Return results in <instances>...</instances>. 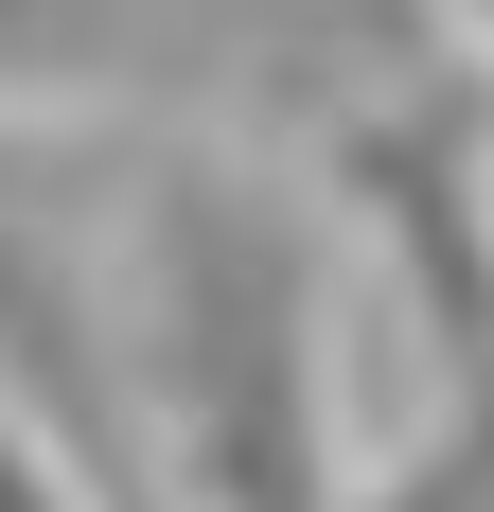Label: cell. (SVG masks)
Segmentation results:
<instances>
[{
  "mask_svg": "<svg viewBox=\"0 0 494 512\" xmlns=\"http://www.w3.org/2000/svg\"><path fill=\"white\" fill-rule=\"evenodd\" d=\"M142 442L177 512H336V354L318 230L247 159H142Z\"/></svg>",
  "mask_w": 494,
  "mask_h": 512,
  "instance_id": "cell-1",
  "label": "cell"
},
{
  "mask_svg": "<svg viewBox=\"0 0 494 512\" xmlns=\"http://www.w3.org/2000/svg\"><path fill=\"white\" fill-rule=\"evenodd\" d=\"M0 407L89 512H159L142 336L106 301V212H89V159L36 142V106H0Z\"/></svg>",
  "mask_w": 494,
  "mask_h": 512,
  "instance_id": "cell-2",
  "label": "cell"
},
{
  "mask_svg": "<svg viewBox=\"0 0 494 512\" xmlns=\"http://www.w3.org/2000/svg\"><path fill=\"white\" fill-rule=\"evenodd\" d=\"M406 0H0V106H353Z\"/></svg>",
  "mask_w": 494,
  "mask_h": 512,
  "instance_id": "cell-3",
  "label": "cell"
},
{
  "mask_svg": "<svg viewBox=\"0 0 494 512\" xmlns=\"http://www.w3.org/2000/svg\"><path fill=\"white\" fill-rule=\"evenodd\" d=\"M318 159H336V195L371 212L389 283L424 301L442 389H477L494 371V89L459 71V53L406 36L353 106H318Z\"/></svg>",
  "mask_w": 494,
  "mask_h": 512,
  "instance_id": "cell-4",
  "label": "cell"
},
{
  "mask_svg": "<svg viewBox=\"0 0 494 512\" xmlns=\"http://www.w3.org/2000/svg\"><path fill=\"white\" fill-rule=\"evenodd\" d=\"M0 512H89V495H36V460H18V442H0Z\"/></svg>",
  "mask_w": 494,
  "mask_h": 512,
  "instance_id": "cell-5",
  "label": "cell"
},
{
  "mask_svg": "<svg viewBox=\"0 0 494 512\" xmlns=\"http://www.w3.org/2000/svg\"><path fill=\"white\" fill-rule=\"evenodd\" d=\"M459 18H477V36H494V0H459Z\"/></svg>",
  "mask_w": 494,
  "mask_h": 512,
  "instance_id": "cell-6",
  "label": "cell"
}]
</instances>
